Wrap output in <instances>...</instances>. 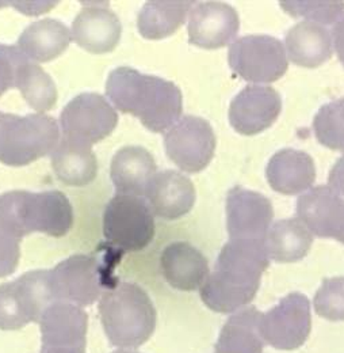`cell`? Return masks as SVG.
Listing matches in <instances>:
<instances>
[{
    "mask_svg": "<svg viewBox=\"0 0 344 353\" xmlns=\"http://www.w3.org/2000/svg\"><path fill=\"white\" fill-rule=\"evenodd\" d=\"M268 264L263 241L230 239L219 252L215 272L200 288L202 302L222 314L244 309L257 296Z\"/></svg>",
    "mask_w": 344,
    "mask_h": 353,
    "instance_id": "cell-1",
    "label": "cell"
},
{
    "mask_svg": "<svg viewBox=\"0 0 344 353\" xmlns=\"http://www.w3.org/2000/svg\"><path fill=\"white\" fill-rule=\"evenodd\" d=\"M106 94L122 113H129L152 132H164L182 114L183 98L179 88L155 75L130 67H118L107 78Z\"/></svg>",
    "mask_w": 344,
    "mask_h": 353,
    "instance_id": "cell-2",
    "label": "cell"
},
{
    "mask_svg": "<svg viewBox=\"0 0 344 353\" xmlns=\"http://www.w3.org/2000/svg\"><path fill=\"white\" fill-rule=\"evenodd\" d=\"M74 210L58 190H11L0 196V230L14 238L32 232L64 236L72 228Z\"/></svg>",
    "mask_w": 344,
    "mask_h": 353,
    "instance_id": "cell-3",
    "label": "cell"
},
{
    "mask_svg": "<svg viewBox=\"0 0 344 353\" xmlns=\"http://www.w3.org/2000/svg\"><path fill=\"white\" fill-rule=\"evenodd\" d=\"M99 314L111 345L138 348L156 327V310L148 294L133 283H117L100 296Z\"/></svg>",
    "mask_w": 344,
    "mask_h": 353,
    "instance_id": "cell-4",
    "label": "cell"
},
{
    "mask_svg": "<svg viewBox=\"0 0 344 353\" xmlns=\"http://www.w3.org/2000/svg\"><path fill=\"white\" fill-rule=\"evenodd\" d=\"M58 139V124L50 116L0 112V162L7 166H26L52 154Z\"/></svg>",
    "mask_w": 344,
    "mask_h": 353,
    "instance_id": "cell-5",
    "label": "cell"
},
{
    "mask_svg": "<svg viewBox=\"0 0 344 353\" xmlns=\"http://www.w3.org/2000/svg\"><path fill=\"white\" fill-rule=\"evenodd\" d=\"M103 234L120 254L145 249L155 236L153 212L147 199L117 193L105 208Z\"/></svg>",
    "mask_w": 344,
    "mask_h": 353,
    "instance_id": "cell-6",
    "label": "cell"
},
{
    "mask_svg": "<svg viewBox=\"0 0 344 353\" xmlns=\"http://www.w3.org/2000/svg\"><path fill=\"white\" fill-rule=\"evenodd\" d=\"M56 302L49 270H33L0 285V329L19 330L40 322L45 310Z\"/></svg>",
    "mask_w": 344,
    "mask_h": 353,
    "instance_id": "cell-7",
    "label": "cell"
},
{
    "mask_svg": "<svg viewBox=\"0 0 344 353\" xmlns=\"http://www.w3.org/2000/svg\"><path fill=\"white\" fill-rule=\"evenodd\" d=\"M56 302L89 306L107 290V268L94 256H71L49 270Z\"/></svg>",
    "mask_w": 344,
    "mask_h": 353,
    "instance_id": "cell-8",
    "label": "cell"
},
{
    "mask_svg": "<svg viewBox=\"0 0 344 353\" xmlns=\"http://www.w3.org/2000/svg\"><path fill=\"white\" fill-rule=\"evenodd\" d=\"M230 68L244 81L271 83L288 71L283 44L271 36L252 34L236 40L229 48Z\"/></svg>",
    "mask_w": 344,
    "mask_h": 353,
    "instance_id": "cell-9",
    "label": "cell"
},
{
    "mask_svg": "<svg viewBox=\"0 0 344 353\" xmlns=\"http://www.w3.org/2000/svg\"><path fill=\"white\" fill-rule=\"evenodd\" d=\"M118 114L100 94L83 92L71 99L60 114L63 139L92 145L114 131Z\"/></svg>",
    "mask_w": 344,
    "mask_h": 353,
    "instance_id": "cell-10",
    "label": "cell"
},
{
    "mask_svg": "<svg viewBox=\"0 0 344 353\" xmlns=\"http://www.w3.org/2000/svg\"><path fill=\"white\" fill-rule=\"evenodd\" d=\"M310 330V303L300 292L289 294L260 318V333L264 343L281 351L302 347Z\"/></svg>",
    "mask_w": 344,
    "mask_h": 353,
    "instance_id": "cell-11",
    "label": "cell"
},
{
    "mask_svg": "<svg viewBox=\"0 0 344 353\" xmlns=\"http://www.w3.org/2000/svg\"><path fill=\"white\" fill-rule=\"evenodd\" d=\"M164 147L169 158L179 169L198 173L215 155V131L205 119L184 116L166 133Z\"/></svg>",
    "mask_w": 344,
    "mask_h": 353,
    "instance_id": "cell-12",
    "label": "cell"
},
{
    "mask_svg": "<svg viewBox=\"0 0 344 353\" xmlns=\"http://www.w3.org/2000/svg\"><path fill=\"white\" fill-rule=\"evenodd\" d=\"M41 353H86V311L72 303L54 302L40 319Z\"/></svg>",
    "mask_w": 344,
    "mask_h": 353,
    "instance_id": "cell-13",
    "label": "cell"
},
{
    "mask_svg": "<svg viewBox=\"0 0 344 353\" xmlns=\"http://www.w3.org/2000/svg\"><path fill=\"white\" fill-rule=\"evenodd\" d=\"M274 218L271 201L254 190L235 186L226 196V227L230 239L263 241Z\"/></svg>",
    "mask_w": 344,
    "mask_h": 353,
    "instance_id": "cell-14",
    "label": "cell"
},
{
    "mask_svg": "<svg viewBox=\"0 0 344 353\" xmlns=\"http://www.w3.org/2000/svg\"><path fill=\"white\" fill-rule=\"evenodd\" d=\"M281 110L282 99L275 88L250 85L232 99L229 123L236 132L251 136L272 125Z\"/></svg>",
    "mask_w": 344,
    "mask_h": 353,
    "instance_id": "cell-15",
    "label": "cell"
},
{
    "mask_svg": "<svg viewBox=\"0 0 344 353\" xmlns=\"http://www.w3.org/2000/svg\"><path fill=\"white\" fill-rule=\"evenodd\" d=\"M237 11L222 1H201L189 14V41L205 49L229 44L239 33Z\"/></svg>",
    "mask_w": 344,
    "mask_h": 353,
    "instance_id": "cell-16",
    "label": "cell"
},
{
    "mask_svg": "<svg viewBox=\"0 0 344 353\" xmlns=\"http://www.w3.org/2000/svg\"><path fill=\"white\" fill-rule=\"evenodd\" d=\"M297 218L320 238H332L344 245V199L330 186H314L297 201Z\"/></svg>",
    "mask_w": 344,
    "mask_h": 353,
    "instance_id": "cell-17",
    "label": "cell"
},
{
    "mask_svg": "<svg viewBox=\"0 0 344 353\" xmlns=\"http://www.w3.org/2000/svg\"><path fill=\"white\" fill-rule=\"evenodd\" d=\"M122 26L109 7L85 6L75 18L71 29L72 40L91 53L111 52L121 39Z\"/></svg>",
    "mask_w": 344,
    "mask_h": 353,
    "instance_id": "cell-18",
    "label": "cell"
},
{
    "mask_svg": "<svg viewBox=\"0 0 344 353\" xmlns=\"http://www.w3.org/2000/svg\"><path fill=\"white\" fill-rule=\"evenodd\" d=\"M145 199L155 215L173 221L191 211L195 203V188L189 176L166 170L152 178Z\"/></svg>",
    "mask_w": 344,
    "mask_h": 353,
    "instance_id": "cell-19",
    "label": "cell"
},
{
    "mask_svg": "<svg viewBox=\"0 0 344 353\" xmlns=\"http://www.w3.org/2000/svg\"><path fill=\"white\" fill-rule=\"evenodd\" d=\"M160 266L167 283L179 291L198 290L209 276L205 256L186 242L169 245L162 253Z\"/></svg>",
    "mask_w": 344,
    "mask_h": 353,
    "instance_id": "cell-20",
    "label": "cell"
},
{
    "mask_svg": "<svg viewBox=\"0 0 344 353\" xmlns=\"http://www.w3.org/2000/svg\"><path fill=\"white\" fill-rule=\"evenodd\" d=\"M266 176L270 186L283 194H299L309 190L316 179V168L310 155L300 150L285 148L272 155Z\"/></svg>",
    "mask_w": 344,
    "mask_h": 353,
    "instance_id": "cell-21",
    "label": "cell"
},
{
    "mask_svg": "<svg viewBox=\"0 0 344 353\" xmlns=\"http://www.w3.org/2000/svg\"><path fill=\"white\" fill-rule=\"evenodd\" d=\"M156 170L151 152L138 145L121 148L111 161V179L118 194L145 197Z\"/></svg>",
    "mask_w": 344,
    "mask_h": 353,
    "instance_id": "cell-22",
    "label": "cell"
},
{
    "mask_svg": "<svg viewBox=\"0 0 344 353\" xmlns=\"http://www.w3.org/2000/svg\"><path fill=\"white\" fill-rule=\"evenodd\" d=\"M285 50L292 63L314 68L331 59L332 34L323 25L303 21L286 33Z\"/></svg>",
    "mask_w": 344,
    "mask_h": 353,
    "instance_id": "cell-23",
    "label": "cell"
},
{
    "mask_svg": "<svg viewBox=\"0 0 344 353\" xmlns=\"http://www.w3.org/2000/svg\"><path fill=\"white\" fill-rule=\"evenodd\" d=\"M69 29L60 21L45 18L29 25L18 39V49L34 63H46L63 52L71 44Z\"/></svg>",
    "mask_w": 344,
    "mask_h": 353,
    "instance_id": "cell-24",
    "label": "cell"
},
{
    "mask_svg": "<svg viewBox=\"0 0 344 353\" xmlns=\"http://www.w3.org/2000/svg\"><path fill=\"white\" fill-rule=\"evenodd\" d=\"M264 248L275 263H296L310 250L313 234L299 218L275 221L267 231Z\"/></svg>",
    "mask_w": 344,
    "mask_h": 353,
    "instance_id": "cell-25",
    "label": "cell"
},
{
    "mask_svg": "<svg viewBox=\"0 0 344 353\" xmlns=\"http://www.w3.org/2000/svg\"><path fill=\"white\" fill-rule=\"evenodd\" d=\"M261 312L250 306L233 314L222 326L215 343V353H263L260 333Z\"/></svg>",
    "mask_w": 344,
    "mask_h": 353,
    "instance_id": "cell-26",
    "label": "cell"
},
{
    "mask_svg": "<svg viewBox=\"0 0 344 353\" xmlns=\"http://www.w3.org/2000/svg\"><path fill=\"white\" fill-rule=\"evenodd\" d=\"M52 168L58 179L71 186H85L98 174V161L89 145L63 139L50 154Z\"/></svg>",
    "mask_w": 344,
    "mask_h": 353,
    "instance_id": "cell-27",
    "label": "cell"
},
{
    "mask_svg": "<svg viewBox=\"0 0 344 353\" xmlns=\"http://www.w3.org/2000/svg\"><path fill=\"white\" fill-rule=\"evenodd\" d=\"M193 1L152 0L145 3L137 17L140 34L148 40H162L175 33L189 17Z\"/></svg>",
    "mask_w": 344,
    "mask_h": 353,
    "instance_id": "cell-28",
    "label": "cell"
},
{
    "mask_svg": "<svg viewBox=\"0 0 344 353\" xmlns=\"http://www.w3.org/2000/svg\"><path fill=\"white\" fill-rule=\"evenodd\" d=\"M17 88L21 90L28 105L39 113L53 109L57 102V88L53 79L30 59H26L18 70Z\"/></svg>",
    "mask_w": 344,
    "mask_h": 353,
    "instance_id": "cell-29",
    "label": "cell"
},
{
    "mask_svg": "<svg viewBox=\"0 0 344 353\" xmlns=\"http://www.w3.org/2000/svg\"><path fill=\"white\" fill-rule=\"evenodd\" d=\"M313 130L324 147L344 151V98L320 108L313 120Z\"/></svg>",
    "mask_w": 344,
    "mask_h": 353,
    "instance_id": "cell-30",
    "label": "cell"
},
{
    "mask_svg": "<svg viewBox=\"0 0 344 353\" xmlns=\"http://www.w3.org/2000/svg\"><path fill=\"white\" fill-rule=\"evenodd\" d=\"M281 7L294 18L303 17L319 25H331L344 17V1H308V0H283Z\"/></svg>",
    "mask_w": 344,
    "mask_h": 353,
    "instance_id": "cell-31",
    "label": "cell"
},
{
    "mask_svg": "<svg viewBox=\"0 0 344 353\" xmlns=\"http://www.w3.org/2000/svg\"><path fill=\"white\" fill-rule=\"evenodd\" d=\"M316 312L328 321H344V277L324 279L314 295Z\"/></svg>",
    "mask_w": 344,
    "mask_h": 353,
    "instance_id": "cell-32",
    "label": "cell"
},
{
    "mask_svg": "<svg viewBox=\"0 0 344 353\" xmlns=\"http://www.w3.org/2000/svg\"><path fill=\"white\" fill-rule=\"evenodd\" d=\"M26 59L17 45L0 44V95L17 88V74Z\"/></svg>",
    "mask_w": 344,
    "mask_h": 353,
    "instance_id": "cell-33",
    "label": "cell"
},
{
    "mask_svg": "<svg viewBox=\"0 0 344 353\" xmlns=\"http://www.w3.org/2000/svg\"><path fill=\"white\" fill-rule=\"evenodd\" d=\"M21 259L19 239L0 230V277L12 274Z\"/></svg>",
    "mask_w": 344,
    "mask_h": 353,
    "instance_id": "cell-34",
    "label": "cell"
},
{
    "mask_svg": "<svg viewBox=\"0 0 344 353\" xmlns=\"http://www.w3.org/2000/svg\"><path fill=\"white\" fill-rule=\"evenodd\" d=\"M328 186L338 194L344 196V155L331 169L328 176Z\"/></svg>",
    "mask_w": 344,
    "mask_h": 353,
    "instance_id": "cell-35",
    "label": "cell"
},
{
    "mask_svg": "<svg viewBox=\"0 0 344 353\" xmlns=\"http://www.w3.org/2000/svg\"><path fill=\"white\" fill-rule=\"evenodd\" d=\"M332 41L335 45L336 54L344 65V17L339 22H336L332 30Z\"/></svg>",
    "mask_w": 344,
    "mask_h": 353,
    "instance_id": "cell-36",
    "label": "cell"
},
{
    "mask_svg": "<svg viewBox=\"0 0 344 353\" xmlns=\"http://www.w3.org/2000/svg\"><path fill=\"white\" fill-rule=\"evenodd\" d=\"M113 353H138V352H131V351H127V350H118V351H116V352Z\"/></svg>",
    "mask_w": 344,
    "mask_h": 353,
    "instance_id": "cell-37",
    "label": "cell"
}]
</instances>
